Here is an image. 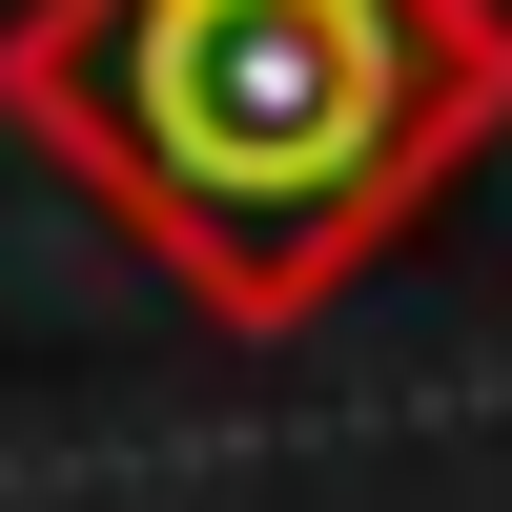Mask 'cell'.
I'll use <instances>...</instances> for the list:
<instances>
[{
    "label": "cell",
    "instance_id": "obj_1",
    "mask_svg": "<svg viewBox=\"0 0 512 512\" xmlns=\"http://www.w3.org/2000/svg\"><path fill=\"white\" fill-rule=\"evenodd\" d=\"M21 82L226 308H308L451 185V144H492L512 21L492 0H62Z\"/></svg>",
    "mask_w": 512,
    "mask_h": 512
}]
</instances>
